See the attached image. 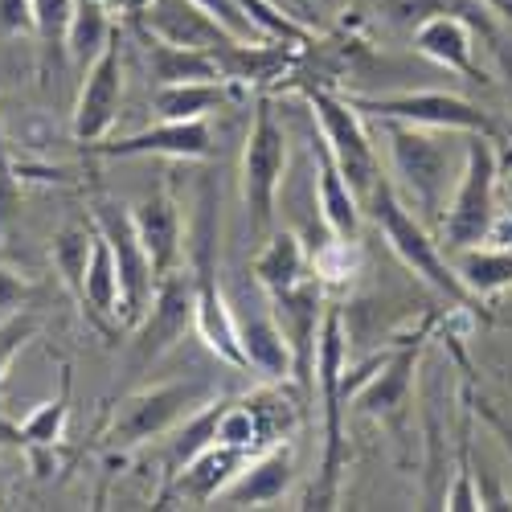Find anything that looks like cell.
<instances>
[{"instance_id": "cell-1", "label": "cell", "mask_w": 512, "mask_h": 512, "mask_svg": "<svg viewBox=\"0 0 512 512\" xmlns=\"http://www.w3.org/2000/svg\"><path fill=\"white\" fill-rule=\"evenodd\" d=\"M381 136H386L390 148L398 197L410 209H418V218H443L447 189H455L463 173L467 136L414 127V123H381Z\"/></svg>"}, {"instance_id": "cell-2", "label": "cell", "mask_w": 512, "mask_h": 512, "mask_svg": "<svg viewBox=\"0 0 512 512\" xmlns=\"http://www.w3.org/2000/svg\"><path fill=\"white\" fill-rule=\"evenodd\" d=\"M365 205H369V213H373L381 238L390 242V250L398 254V263H402L414 279H422L431 291L447 295L455 308L480 312L484 320H492V312L484 308V300H476V295L463 287V279H459V271H455V263H451V254L443 250V242H435V234L426 230V222L418 218V213H410V205L398 197L394 181H381V177H377V185H373V193H369Z\"/></svg>"}, {"instance_id": "cell-3", "label": "cell", "mask_w": 512, "mask_h": 512, "mask_svg": "<svg viewBox=\"0 0 512 512\" xmlns=\"http://www.w3.org/2000/svg\"><path fill=\"white\" fill-rule=\"evenodd\" d=\"M349 340H345V312L340 304H328L324 328H320V353H316V394L324 414V451H320V476L300 508H336L340 500V472L349 463L345 451V406H349Z\"/></svg>"}, {"instance_id": "cell-4", "label": "cell", "mask_w": 512, "mask_h": 512, "mask_svg": "<svg viewBox=\"0 0 512 512\" xmlns=\"http://www.w3.org/2000/svg\"><path fill=\"white\" fill-rule=\"evenodd\" d=\"M218 398V386L209 377H173V381H156V386H144L136 394H127L107 431H103V443L107 451H136L152 439H164L173 435L185 418H193L201 406H209Z\"/></svg>"}, {"instance_id": "cell-5", "label": "cell", "mask_w": 512, "mask_h": 512, "mask_svg": "<svg viewBox=\"0 0 512 512\" xmlns=\"http://www.w3.org/2000/svg\"><path fill=\"white\" fill-rule=\"evenodd\" d=\"M496 185H500V152L488 136H467L463 148V173L451 189L447 213L439 218V238L447 254L480 246L496 222Z\"/></svg>"}, {"instance_id": "cell-6", "label": "cell", "mask_w": 512, "mask_h": 512, "mask_svg": "<svg viewBox=\"0 0 512 512\" xmlns=\"http://www.w3.org/2000/svg\"><path fill=\"white\" fill-rule=\"evenodd\" d=\"M283 173H287V132H283V123L275 119L271 95H259L254 99L246 144H242V173H238L242 177L246 218L259 234H271V226H275Z\"/></svg>"}, {"instance_id": "cell-7", "label": "cell", "mask_w": 512, "mask_h": 512, "mask_svg": "<svg viewBox=\"0 0 512 512\" xmlns=\"http://www.w3.org/2000/svg\"><path fill=\"white\" fill-rule=\"evenodd\" d=\"M349 103L377 123H414L435 127V132H459V136H488L504 140V127L472 99L451 91H402V95H349Z\"/></svg>"}, {"instance_id": "cell-8", "label": "cell", "mask_w": 512, "mask_h": 512, "mask_svg": "<svg viewBox=\"0 0 512 512\" xmlns=\"http://www.w3.org/2000/svg\"><path fill=\"white\" fill-rule=\"evenodd\" d=\"M193 316H197V275L189 263H181L156 279L144 316L132 324V365L148 369L164 353H173L185 340V332H193Z\"/></svg>"}, {"instance_id": "cell-9", "label": "cell", "mask_w": 512, "mask_h": 512, "mask_svg": "<svg viewBox=\"0 0 512 512\" xmlns=\"http://www.w3.org/2000/svg\"><path fill=\"white\" fill-rule=\"evenodd\" d=\"M304 99H308L312 119L320 127V140L328 144V152L340 164V173L349 177V185L357 189L361 201H369L381 168H377V148L365 132V115L349 103V95H336V91H324V87H312Z\"/></svg>"}, {"instance_id": "cell-10", "label": "cell", "mask_w": 512, "mask_h": 512, "mask_svg": "<svg viewBox=\"0 0 512 512\" xmlns=\"http://www.w3.org/2000/svg\"><path fill=\"white\" fill-rule=\"evenodd\" d=\"M91 222L103 230V238L111 242V254H115V267H119V324L132 328L152 291H156V267L148 259V250L136 234V222H132V209L111 201V197H99L91 205Z\"/></svg>"}, {"instance_id": "cell-11", "label": "cell", "mask_w": 512, "mask_h": 512, "mask_svg": "<svg viewBox=\"0 0 512 512\" xmlns=\"http://www.w3.org/2000/svg\"><path fill=\"white\" fill-rule=\"evenodd\" d=\"M193 275H197V316H193V332L205 340L209 353H218V361H226L230 369H246L242 357V340H238V320H234V304L226 300V291L218 283V259H213V213H201V230L193 242Z\"/></svg>"}, {"instance_id": "cell-12", "label": "cell", "mask_w": 512, "mask_h": 512, "mask_svg": "<svg viewBox=\"0 0 512 512\" xmlns=\"http://www.w3.org/2000/svg\"><path fill=\"white\" fill-rule=\"evenodd\" d=\"M271 312L287 336L291 349V377L300 386V398L312 402L316 398V353H320V328H324V312H328V295L324 283L316 275H308L304 283H295L287 291L267 295Z\"/></svg>"}, {"instance_id": "cell-13", "label": "cell", "mask_w": 512, "mask_h": 512, "mask_svg": "<svg viewBox=\"0 0 512 512\" xmlns=\"http://www.w3.org/2000/svg\"><path fill=\"white\" fill-rule=\"evenodd\" d=\"M119 103H123V54H119V37H111L107 50L87 66V78H82V87H78L74 140L82 148L107 140L111 123L119 119Z\"/></svg>"}, {"instance_id": "cell-14", "label": "cell", "mask_w": 512, "mask_h": 512, "mask_svg": "<svg viewBox=\"0 0 512 512\" xmlns=\"http://www.w3.org/2000/svg\"><path fill=\"white\" fill-rule=\"evenodd\" d=\"M246 459H250V455L238 451V447L209 443L205 451H197V455L181 467L177 476L164 480L156 504H160V508H173V504H193V508H201V504H213V500L226 492V484L246 467Z\"/></svg>"}, {"instance_id": "cell-15", "label": "cell", "mask_w": 512, "mask_h": 512, "mask_svg": "<svg viewBox=\"0 0 512 512\" xmlns=\"http://www.w3.org/2000/svg\"><path fill=\"white\" fill-rule=\"evenodd\" d=\"M234 320H238V340H242V357H246V373H254L259 381H283L291 377V349L287 336L271 312V300L263 291V300H238L234 304Z\"/></svg>"}, {"instance_id": "cell-16", "label": "cell", "mask_w": 512, "mask_h": 512, "mask_svg": "<svg viewBox=\"0 0 512 512\" xmlns=\"http://www.w3.org/2000/svg\"><path fill=\"white\" fill-rule=\"evenodd\" d=\"M95 156H168V160H209L213 152V132L205 119H156V127L148 132H136V136H123V140H111V144H91Z\"/></svg>"}, {"instance_id": "cell-17", "label": "cell", "mask_w": 512, "mask_h": 512, "mask_svg": "<svg viewBox=\"0 0 512 512\" xmlns=\"http://www.w3.org/2000/svg\"><path fill=\"white\" fill-rule=\"evenodd\" d=\"M140 29L148 37L160 41H173V46H189V50H222L230 37L218 21H213L197 0H148L144 13H140Z\"/></svg>"}, {"instance_id": "cell-18", "label": "cell", "mask_w": 512, "mask_h": 512, "mask_svg": "<svg viewBox=\"0 0 512 512\" xmlns=\"http://www.w3.org/2000/svg\"><path fill=\"white\" fill-rule=\"evenodd\" d=\"M291 484H295V451H291V443H279V447L250 455L246 467L218 496V504H226V508H267V504L283 500L291 492Z\"/></svg>"}, {"instance_id": "cell-19", "label": "cell", "mask_w": 512, "mask_h": 512, "mask_svg": "<svg viewBox=\"0 0 512 512\" xmlns=\"http://www.w3.org/2000/svg\"><path fill=\"white\" fill-rule=\"evenodd\" d=\"M418 340H414V345H402L398 353H386L381 361H373V373H361L357 381H349L353 402H357L361 414L386 418V414H394V410L406 406L410 386H414V369H418V349H422Z\"/></svg>"}, {"instance_id": "cell-20", "label": "cell", "mask_w": 512, "mask_h": 512, "mask_svg": "<svg viewBox=\"0 0 512 512\" xmlns=\"http://www.w3.org/2000/svg\"><path fill=\"white\" fill-rule=\"evenodd\" d=\"M312 160H316V209H320V222L332 238L340 242H357L361 234V197L349 185V177L340 173L336 156L328 152V144L316 136L312 140Z\"/></svg>"}, {"instance_id": "cell-21", "label": "cell", "mask_w": 512, "mask_h": 512, "mask_svg": "<svg viewBox=\"0 0 512 512\" xmlns=\"http://www.w3.org/2000/svg\"><path fill=\"white\" fill-rule=\"evenodd\" d=\"M414 50L422 58H431L435 66L467 78V82H480L484 70L476 62V29L467 25L463 17L455 13H435L426 17L418 29H414Z\"/></svg>"}, {"instance_id": "cell-22", "label": "cell", "mask_w": 512, "mask_h": 512, "mask_svg": "<svg viewBox=\"0 0 512 512\" xmlns=\"http://www.w3.org/2000/svg\"><path fill=\"white\" fill-rule=\"evenodd\" d=\"M132 222H136V234L148 250V259L156 267V279L168 275L173 267H181V238H185V222H181V205L173 201V193H148L132 205Z\"/></svg>"}, {"instance_id": "cell-23", "label": "cell", "mask_w": 512, "mask_h": 512, "mask_svg": "<svg viewBox=\"0 0 512 512\" xmlns=\"http://www.w3.org/2000/svg\"><path fill=\"white\" fill-rule=\"evenodd\" d=\"M250 271H254V287L275 295V291H287L312 275V254L304 250V242L291 230H275V234H267L263 250L254 254Z\"/></svg>"}, {"instance_id": "cell-24", "label": "cell", "mask_w": 512, "mask_h": 512, "mask_svg": "<svg viewBox=\"0 0 512 512\" xmlns=\"http://www.w3.org/2000/svg\"><path fill=\"white\" fill-rule=\"evenodd\" d=\"M144 58H148V74L156 87H173V82H226L218 58L209 50L173 46V41L144 33Z\"/></svg>"}, {"instance_id": "cell-25", "label": "cell", "mask_w": 512, "mask_h": 512, "mask_svg": "<svg viewBox=\"0 0 512 512\" xmlns=\"http://www.w3.org/2000/svg\"><path fill=\"white\" fill-rule=\"evenodd\" d=\"M82 312H91L95 324H119V267L111 242L103 238V230L95 226V246H91V263L87 275H82V291H78Z\"/></svg>"}, {"instance_id": "cell-26", "label": "cell", "mask_w": 512, "mask_h": 512, "mask_svg": "<svg viewBox=\"0 0 512 512\" xmlns=\"http://www.w3.org/2000/svg\"><path fill=\"white\" fill-rule=\"evenodd\" d=\"M451 263H455L463 287L472 291L476 300H492V295L512 291V246L480 242V246L455 250V254H451Z\"/></svg>"}, {"instance_id": "cell-27", "label": "cell", "mask_w": 512, "mask_h": 512, "mask_svg": "<svg viewBox=\"0 0 512 512\" xmlns=\"http://www.w3.org/2000/svg\"><path fill=\"white\" fill-rule=\"evenodd\" d=\"M66 418H70V369H62V390L58 398L41 402L25 422L9 426L0 422V435H13L25 451H58L66 439Z\"/></svg>"}, {"instance_id": "cell-28", "label": "cell", "mask_w": 512, "mask_h": 512, "mask_svg": "<svg viewBox=\"0 0 512 512\" xmlns=\"http://www.w3.org/2000/svg\"><path fill=\"white\" fill-rule=\"evenodd\" d=\"M234 95V82H173V87H156L152 111L156 119H209V111H218Z\"/></svg>"}, {"instance_id": "cell-29", "label": "cell", "mask_w": 512, "mask_h": 512, "mask_svg": "<svg viewBox=\"0 0 512 512\" xmlns=\"http://www.w3.org/2000/svg\"><path fill=\"white\" fill-rule=\"evenodd\" d=\"M111 37H115V25L107 13V0H74V17L66 29V54L82 66H91L107 50Z\"/></svg>"}, {"instance_id": "cell-30", "label": "cell", "mask_w": 512, "mask_h": 512, "mask_svg": "<svg viewBox=\"0 0 512 512\" xmlns=\"http://www.w3.org/2000/svg\"><path fill=\"white\" fill-rule=\"evenodd\" d=\"M91 246H95V222L66 226V230L54 238V246H50V259H54L62 283L74 291V300H78L82 275H87V263H91Z\"/></svg>"}, {"instance_id": "cell-31", "label": "cell", "mask_w": 512, "mask_h": 512, "mask_svg": "<svg viewBox=\"0 0 512 512\" xmlns=\"http://www.w3.org/2000/svg\"><path fill=\"white\" fill-rule=\"evenodd\" d=\"M218 443L238 447V451H246V455L267 451L263 422H259V414H254V406H250L246 398L222 406V414H218Z\"/></svg>"}, {"instance_id": "cell-32", "label": "cell", "mask_w": 512, "mask_h": 512, "mask_svg": "<svg viewBox=\"0 0 512 512\" xmlns=\"http://www.w3.org/2000/svg\"><path fill=\"white\" fill-rule=\"evenodd\" d=\"M70 17H74V0H33V33L41 37V46L66 50Z\"/></svg>"}, {"instance_id": "cell-33", "label": "cell", "mask_w": 512, "mask_h": 512, "mask_svg": "<svg viewBox=\"0 0 512 512\" xmlns=\"http://www.w3.org/2000/svg\"><path fill=\"white\" fill-rule=\"evenodd\" d=\"M37 332H41V320L33 312H21L9 324H0V390H5L9 365L17 361V353H25L29 340H37ZM0 504H5V500H0Z\"/></svg>"}, {"instance_id": "cell-34", "label": "cell", "mask_w": 512, "mask_h": 512, "mask_svg": "<svg viewBox=\"0 0 512 512\" xmlns=\"http://www.w3.org/2000/svg\"><path fill=\"white\" fill-rule=\"evenodd\" d=\"M197 5L218 21L230 37H238V41H263V33L254 29V21L246 17V9H242V0H197Z\"/></svg>"}, {"instance_id": "cell-35", "label": "cell", "mask_w": 512, "mask_h": 512, "mask_svg": "<svg viewBox=\"0 0 512 512\" xmlns=\"http://www.w3.org/2000/svg\"><path fill=\"white\" fill-rule=\"evenodd\" d=\"M29 295H33V283L21 271L0 263V324H9L13 316H21L25 304H29Z\"/></svg>"}, {"instance_id": "cell-36", "label": "cell", "mask_w": 512, "mask_h": 512, "mask_svg": "<svg viewBox=\"0 0 512 512\" xmlns=\"http://www.w3.org/2000/svg\"><path fill=\"white\" fill-rule=\"evenodd\" d=\"M0 33H33V0H0Z\"/></svg>"}, {"instance_id": "cell-37", "label": "cell", "mask_w": 512, "mask_h": 512, "mask_svg": "<svg viewBox=\"0 0 512 512\" xmlns=\"http://www.w3.org/2000/svg\"><path fill=\"white\" fill-rule=\"evenodd\" d=\"M484 242H492V246H512V213H496V222H492V230H488Z\"/></svg>"}, {"instance_id": "cell-38", "label": "cell", "mask_w": 512, "mask_h": 512, "mask_svg": "<svg viewBox=\"0 0 512 512\" xmlns=\"http://www.w3.org/2000/svg\"><path fill=\"white\" fill-rule=\"evenodd\" d=\"M484 9L496 17V21H504V25H512V0H484Z\"/></svg>"}, {"instance_id": "cell-39", "label": "cell", "mask_w": 512, "mask_h": 512, "mask_svg": "<svg viewBox=\"0 0 512 512\" xmlns=\"http://www.w3.org/2000/svg\"><path fill=\"white\" fill-rule=\"evenodd\" d=\"M279 5H283V0H279Z\"/></svg>"}]
</instances>
